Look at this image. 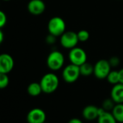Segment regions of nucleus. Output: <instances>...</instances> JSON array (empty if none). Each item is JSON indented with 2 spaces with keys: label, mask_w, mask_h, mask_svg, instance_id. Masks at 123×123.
<instances>
[{
  "label": "nucleus",
  "mask_w": 123,
  "mask_h": 123,
  "mask_svg": "<svg viewBox=\"0 0 123 123\" xmlns=\"http://www.w3.org/2000/svg\"><path fill=\"white\" fill-rule=\"evenodd\" d=\"M39 83L43 93L50 94L55 92L58 88L59 80L58 76L54 73H48L41 78Z\"/></svg>",
  "instance_id": "nucleus-1"
},
{
  "label": "nucleus",
  "mask_w": 123,
  "mask_h": 123,
  "mask_svg": "<svg viewBox=\"0 0 123 123\" xmlns=\"http://www.w3.org/2000/svg\"><path fill=\"white\" fill-rule=\"evenodd\" d=\"M47 29L49 34L56 38L60 37L66 31L65 21L60 17H53L49 20L47 24Z\"/></svg>",
  "instance_id": "nucleus-2"
},
{
  "label": "nucleus",
  "mask_w": 123,
  "mask_h": 123,
  "mask_svg": "<svg viewBox=\"0 0 123 123\" xmlns=\"http://www.w3.org/2000/svg\"><path fill=\"white\" fill-rule=\"evenodd\" d=\"M65 64V56L59 51H52L46 58V65L52 71H57L62 68Z\"/></svg>",
  "instance_id": "nucleus-3"
},
{
  "label": "nucleus",
  "mask_w": 123,
  "mask_h": 123,
  "mask_svg": "<svg viewBox=\"0 0 123 123\" xmlns=\"http://www.w3.org/2000/svg\"><path fill=\"white\" fill-rule=\"evenodd\" d=\"M93 75L99 80L106 79L107 75L111 71V66L109 64V60L100 59L97 61L93 65Z\"/></svg>",
  "instance_id": "nucleus-4"
},
{
  "label": "nucleus",
  "mask_w": 123,
  "mask_h": 123,
  "mask_svg": "<svg viewBox=\"0 0 123 123\" xmlns=\"http://www.w3.org/2000/svg\"><path fill=\"white\" fill-rule=\"evenodd\" d=\"M80 76L79 66H77L73 64H70L65 66L62 73V79L67 83H73L76 82L79 77Z\"/></svg>",
  "instance_id": "nucleus-5"
},
{
  "label": "nucleus",
  "mask_w": 123,
  "mask_h": 123,
  "mask_svg": "<svg viewBox=\"0 0 123 123\" xmlns=\"http://www.w3.org/2000/svg\"><path fill=\"white\" fill-rule=\"evenodd\" d=\"M68 59L71 64L80 66L87 62V54L84 49L80 47H75L70 49Z\"/></svg>",
  "instance_id": "nucleus-6"
},
{
  "label": "nucleus",
  "mask_w": 123,
  "mask_h": 123,
  "mask_svg": "<svg viewBox=\"0 0 123 123\" xmlns=\"http://www.w3.org/2000/svg\"><path fill=\"white\" fill-rule=\"evenodd\" d=\"M79 43L78 34L76 32L69 31H65L60 36L61 46L67 49H71L77 46Z\"/></svg>",
  "instance_id": "nucleus-7"
},
{
  "label": "nucleus",
  "mask_w": 123,
  "mask_h": 123,
  "mask_svg": "<svg viewBox=\"0 0 123 123\" xmlns=\"http://www.w3.org/2000/svg\"><path fill=\"white\" fill-rule=\"evenodd\" d=\"M14 66L15 61L10 54L7 53L0 54V73L8 74L13 70Z\"/></svg>",
  "instance_id": "nucleus-8"
},
{
  "label": "nucleus",
  "mask_w": 123,
  "mask_h": 123,
  "mask_svg": "<svg viewBox=\"0 0 123 123\" xmlns=\"http://www.w3.org/2000/svg\"><path fill=\"white\" fill-rule=\"evenodd\" d=\"M46 119L45 111L40 108H33L30 110L26 117L28 123H43L46 122Z\"/></svg>",
  "instance_id": "nucleus-9"
},
{
  "label": "nucleus",
  "mask_w": 123,
  "mask_h": 123,
  "mask_svg": "<svg viewBox=\"0 0 123 123\" xmlns=\"http://www.w3.org/2000/svg\"><path fill=\"white\" fill-rule=\"evenodd\" d=\"M28 11L33 15H40L46 10V5L43 0H31L27 6Z\"/></svg>",
  "instance_id": "nucleus-10"
},
{
  "label": "nucleus",
  "mask_w": 123,
  "mask_h": 123,
  "mask_svg": "<svg viewBox=\"0 0 123 123\" xmlns=\"http://www.w3.org/2000/svg\"><path fill=\"white\" fill-rule=\"evenodd\" d=\"M100 113V108L94 105H88L85 106L82 111L83 117L88 121L97 119Z\"/></svg>",
  "instance_id": "nucleus-11"
},
{
  "label": "nucleus",
  "mask_w": 123,
  "mask_h": 123,
  "mask_svg": "<svg viewBox=\"0 0 123 123\" xmlns=\"http://www.w3.org/2000/svg\"><path fill=\"white\" fill-rule=\"evenodd\" d=\"M110 96L115 104H123V84L119 83L114 85Z\"/></svg>",
  "instance_id": "nucleus-12"
},
{
  "label": "nucleus",
  "mask_w": 123,
  "mask_h": 123,
  "mask_svg": "<svg viewBox=\"0 0 123 123\" xmlns=\"http://www.w3.org/2000/svg\"><path fill=\"white\" fill-rule=\"evenodd\" d=\"M98 123H117L111 112L104 110L102 107L100 108V114L97 118Z\"/></svg>",
  "instance_id": "nucleus-13"
},
{
  "label": "nucleus",
  "mask_w": 123,
  "mask_h": 123,
  "mask_svg": "<svg viewBox=\"0 0 123 123\" xmlns=\"http://www.w3.org/2000/svg\"><path fill=\"white\" fill-rule=\"evenodd\" d=\"M111 112L117 122L123 123V104H115Z\"/></svg>",
  "instance_id": "nucleus-14"
},
{
  "label": "nucleus",
  "mask_w": 123,
  "mask_h": 123,
  "mask_svg": "<svg viewBox=\"0 0 123 123\" xmlns=\"http://www.w3.org/2000/svg\"><path fill=\"white\" fill-rule=\"evenodd\" d=\"M27 92L31 96L33 97H36L39 96L43 92L40 83L33 82L30 83L27 88Z\"/></svg>",
  "instance_id": "nucleus-15"
},
{
  "label": "nucleus",
  "mask_w": 123,
  "mask_h": 123,
  "mask_svg": "<svg viewBox=\"0 0 123 123\" xmlns=\"http://www.w3.org/2000/svg\"><path fill=\"white\" fill-rule=\"evenodd\" d=\"M80 75L83 77H88L93 74V65L88 62L83 63L80 66H79Z\"/></svg>",
  "instance_id": "nucleus-16"
},
{
  "label": "nucleus",
  "mask_w": 123,
  "mask_h": 123,
  "mask_svg": "<svg viewBox=\"0 0 123 123\" xmlns=\"http://www.w3.org/2000/svg\"><path fill=\"white\" fill-rule=\"evenodd\" d=\"M109 83L111 85H115L119 83V72L117 70H111L106 78Z\"/></svg>",
  "instance_id": "nucleus-17"
},
{
  "label": "nucleus",
  "mask_w": 123,
  "mask_h": 123,
  "mask_svg": "<svg viewBox=\"0 0 123 123\" xmlns=\"http://www.w3.org/2000/svg\"><path fill=\"white\" fill-rule=\"evenodd\" d=\"M10 83V78L8 74L0 73V89L6 88Z\"/></svg>",
  "instance_id": "nucleus-18"
},
{
  "label": "nucleus",
  "mask_w": 123,
  "mask_h": 123,
  "mask_svg": "<svg viewBox=\"0 0 123 123\" xmlns=\"http://www.w3.org/2000/svg\"><path fill=\"white\" fill-rule=\"evenodd\" d=\"M77 34L79 42H86L89 39L90 37V34L86 30H80L77 33Z\"/></svg>",
  "instance_id": "nucleus-19"
},
{
  "label": "nucleus",
  "mask_w": 123,
  "mask_h": 123,
  "mask_svg": "<svg viewBox=\"0 0 123 123\" xmlns=\"http://www.w3.org/2000/svg\"><path fill=\"white\" fill-rule=\"evenodd\" d=\"M115 105V103L114 102V101L110 98H107L105 101H104L103 102V105H102V108L106 110V111H111V109H113L114 106Z\"/></svg>",
  "instance_id": "nucleus-20"
},
{
  "label": "nucleus",
  "mask_w": 123,
  "mask_h": 123,
  "mask_svg": "<svg viewBox=\"0 0 123 123\" xmlns=\"http://www.w3.org/2000/svg\"><path fill=\"white\" fill-rule=\"evenodd\" d=\"M7 22V18L5 12L0 10V28H2L5 26Z\"/></svg>",
  "instance_id": "nucleus-21"
},
{
  "label": "nucleus",
  "mask_w": 123,
  "mask_h": 123,
  "mask_svg": "<svg viewBox=\"0 0 123 123\" xmlns=\"http://www.w3.org/2000/svg\"><path fill=\"white\" fill-rule=\"evenodd\" d=\"M109 62V64L111 65V67H117L119 65V64L120 62V60L117 56H112L110 58Z\"/></svg>",
  "instance_id": "nucleus-22"
},
{
  "label": "nucleus",
  "mask_w": 123,
  "mask_h": 123,
  "mask_svg": "<svg viewBox=\"0 0 123 123\" xmlns=\"http://www.w3.org/2000/svg\"><path fill=\"white\" fill-rule=\"evenodd\" d=\"M56 38V37H55L54 36L51 35V34H49L48 36L46 38V41L49 44H54L55 43Z\"/></svg>",
  "instance_id": "nucleus-23"
},
{
  "label": "nucleus",
  "mask_w": 123,
  "mask_h": 123,
  "mask_svg": "<svg viewBox=\"0 0 123 123\" xmlns=\"http://www.w3.org/2000/svg\"><path fill=\"white\" fill-rule=\"evenodd\" d=\"M68 123H83V122L79 118H72L68 121Z\"/></svg>",
  "instance_id": "nucleus-24"
},
{
  "label": "nucleus",
  "mask_w": 123,
  "mask_h": 123,
  "mask_svg": "<svg viewBox=\"0 0 123 123\" xmlns=\"http://www.w3.org/2000/svg\"><path fill=\"white\" fill-rule=\"evenodd\" d=\"M118 72H119V83L123 84V68L118 70Z\"/></svg>",
  "instance_id": "nucleus-25"
},
{
  "label": "nucleus",
  "mask_w": 123,
  "mask_h": 123,
  "mask_svg": "<svg viewBox=\"0 0 123 123\" xmlns=\"http://www.w3.org/2000/svg\"><path fill=\"white\" fill-rule=\"evenodd\" d=\"M4 38H5V36H4V33L2 31V29L0 28V45L2 43V42L4 41Z\"/></svg>",
  "instance_id": "nucleus-26"
},
{
  "label": "nucleus",
  "mask_w": 123,
  "mask_h": 123,
  "mask_svg": "<svg viewBox=\"0 0 123 123\" xmlns=\"http://www.w3.org/2000/svg\"><path fill=\"white\" fill-rule=\"evenodd\" d=\"M2 1H5V2H9V1H11V0H2Z\"/></svg>",
  "instance_id": "nucleus-27"
},
{
  "label": "nucleus",
  "mask_w": 123,
  "mask_h": 123,
  "mask_svg": "<svg viewBox=\"0 0 123 123\" xmlns=\"http://www.w3.org/2000/svg\"><path fill=\"white\" fill-rule=\"evenodd\" d=\"M43 123H46V122H43Z\"/></svg>",
  "instance_id": "nucleus-28"
}]
</instances>
